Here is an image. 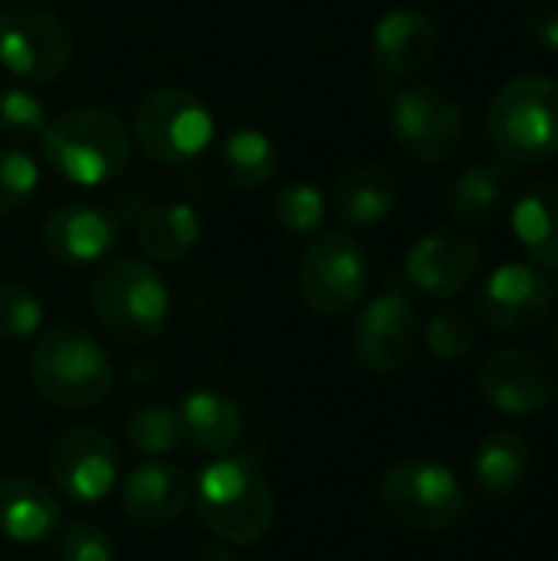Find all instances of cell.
<instances>
[{"label":"cell","instance_id":"obj_31","mask_svg":"<svg viewBox=\"0 0 558 561\" xmlns=\"http://www.w3.org/2000/svg\"><path fill=\"white\" fill-rule=\"evenodd\" d=\"M477 345V329L474 319L460 309H441L431 322H428V348L444 358V362H457L464 355H470Z\"/></svg>","mask_w":558,"mask_h":561},{"label":"cell","instance_id":"obj_21","mask_svg":"<svg viewBox=\"0 0 558 561\" xmlns=\"http://www.w3.org/2000/svg\"><path fill=\"white\" fill-rule=\"evenodd\" d=\"M529 463H533V454L520 434L490 431L474 454V483L487 500L503 503L523 490L529 477Z\"/></svg>","mask_w":558,"mask_h":561},{"label":"cell","instance_id":"obj_25","mask_svg":"<svg viewBox=\"0 0 558 561\" xmlns=\"http://www.w3.org/2000/svg\"><path fill=\"white\" fill-rule=\"evenodd\" d=\"M510 181V168L503 164H470L454 178L447 207L464 224H490L506 204Z\"/></svg>","mask_w":558,"mask_h":561},{"label":"cell","instance_id":"obj_32","mask_svg":"<svg viewBox=\"0 0 558 561\" xmlns=\"http://www.w3.org/2000/svg\"><path fill=\"white\" fill-rule=\"evenodd\" d=\"M36 181H39V171L23 151L0 148V217L13 214L36 191Z\"/></svg>","mask_w":558,"mask_h":561},{"label":"cell","instance_id":"obj_7","mask_svg":"<svg viewBox=\"0 0 558 561\" xmlns=\"http://www.w3.org/2000/svg\"><path fill=\"white\" fill-rule=\"evenodd\" d=\"M138 148L164 164L197 158L214 138V115L207 102L187 89H158L135 112Z\"/></svg>","mask_w":558,"mask_h":561},{"label":"cell","instance_id":"obj_35","mask_svg":"<svg viewBox=\"0 0 558 561\" xmlns=\"http://www.w3.org/2000/svg\"><path fill=\"white\" fill-rule=\"evenodd\" d=\"M145 210H148V201H145V194H141V191H125V194H118V197H115V204L109 207V214H112V220H115L118 227L141 220V214H145Z\"/></svg>","mask_w":558,"mask_h":561},{"label":"cell","instance_id":"obj_37","mask_svg":"<svg viewBox=\"0 0 558 561\" xmlns=\"http://www.w3.org/2000/svg\"><path fill=\"white\" fill-rule=\"evenodd\" d=\"M549 345H553V352L558 355V312L553 316V322H549Z\"/></svg>","mask_w":558,"mask_h":561},{"label":"cell","instance_id":"obj_2","mask_svg":"<svg viewBox=\"0 0 558 561\" xmlns=\"http://www.w3.org/2000/svg\"><path fill=\"white\" fill-rule=\"evenodd\" d=\"M43 154L49 168L79 187H99L115 181L132 161V131L128 125L99 105H79L62 112L46 125Z\"/></svg>","mask_w":558,"mask_h":561},{"label":"cell","instance_id":"obj_19","mask_svg":"<svg viewBox=\"0 0 558 561\" xmlns=\"http://www.w3.org/2000/svg\"><path fill=\"white\" fill-rule=\"evenodd\" d=\"M62 510L43 483L30 477L0 480V533L10 542H46L56 536Z\"/></svg>","mask_w":558,"mask_h":561},{"label":"cell","instance_id":"obj_4","mask_svg":"<svg viewBox=\"0 0 558 561\" xmlns=\"http://www.w3.org/2000/svg\"><path fill=\"white\" fill-rule=\"evenodd\" d=\"M487 138L516 168L558 158V82L549 76H516L490 102Z\"/></svg>","mask_w":558,"mask_h":561},{"label":"cell","instance_id":"obj_34","mask_svg":"<svg viewBox=\"0 0 558 561\" xmlns=\"http://www.w3.org/2000/svg\"><path fill=\"white\" fill-rule=\"evenodd\" d=\"M526 26L539 46L558 53V0H533L526 7Z\"/></svg>","mask_w":558,"mask_h":561},{"label":"cell","instance_id":"obj_1","mask_svg":"<svg viewBox=\"0 0 558 561\" xmlns=\"http://www.w3.org/2000/svg\"><path fill=\"white\" fill-rule=\"evenodd\" d=\"M191 503L207 533L234 546L260 542L276 519L266 473L247 457H217L191 483Z\"/></svg>","mask_w":558,"mask_h":561},{"label":"cell","instance_id":"obj_3","mask_svg":"<svg viewBox=\"0 0 558 561\" xmlns=\"http://www.w3.org/2000/svg\"><path fill=\"white\" fill-rule=\"evenodd\" d=\"M36 394L66 411H86L109 398L115 371L102 342L82 325L49 329L30 355Z\"/></svg>","mask_w":558,"mask_h":561},{"label":"cell","instance_id":"obj_12","mask_svg":"<svg viewBox=\"0 0 558 561\" xmlns=\"http://www.w3.org/2000/svg\"><path fill=\"white\" fill-rule=\"evenodd\" d=\"M53 486L82 506L109 496L118 477V447L95 427H76L62 434L49 454Z\"/></svg>","mask_w":558,"mask_h":561},{"label":"cell","instance_id":"obj_23","mask_svg":"<svg viewBox=\"0 0 558 561\" xmlns=\"http://www.w3.org/2000/svg\"><path fill=\"white\" fill-rule=\"evenodd\" d=\"M395 204H398V184L378 164H365V168L349 171L335 184V194H332L335 214L352 227L382 224L395 210Z\"/></svg>","mask_w":558,"mask_h":561},{"label":"cell","instance_id":"obj_10","mask_svg":"<svg viewBox=\"0 0 558 561\" xmlns=\"http://www.w3.org/2000/svg\"><path fill=\"white\" fill-rule=\"evenodd\" d=\"M372 266L365 250L345 233H322L309 243L299 263V293L319 316L349 312L368 289Z\"/></svg>","mask_w":558,"mask_h":561},{"label":"cell","instance_id":"obj_15","mask_svg":"<svg viewBox=\"0 0 558 561\" xmlns=\"http://www.w3.org/2000/svg\"><path fill=\"white\" fill-rule=\"evenodd\" d=\"M480 266V247L464 230H431L408 253V279L414 289L434 299L457 296Z\"/></svg>","mask_w":558,"mask_h":561},{"label":"cell","instance_id":"obj_8","mask_svg":"<svg viewBox=\"0 0 558 561\" xmlns=\"http://www.w3.org/2000/svg\"><path fill=\"white\" fill-rule=\"evenodd\" d=\"M391 138L405 154L424 164L451 161L467 138V122L457 102L434 85H411L391 99Z\"/></svg>","mask_w":558,"mask_h":561},{"label":"cell","instance_id":"obj_27","mask_svg":"<svg viewBox=\"0 0 558 561\" xmlns=\"http://www.w3.org/2000/svg\"><path fill=\"white\" fill-rule=\"evenodd\" d=\"M125 434H128V444L141 450L145 457H164L184 444L181 414L161 401L138 404L125 421Z\"/></svg>","mask_w":558,"mask_h":561},{"label":"cell","instance_id":"obj_5","mask_svg":"<svg viewBox=\"0 0 558 561\" xmlns=\"http://www.w3.org/2000/svg\"><path fill=\"white\" fill-rule=\"evenodd\" d=\"M168 286L135 256H118L92 279V312L99 325L122 345H148L168 325Z\"/></svg>","mask_w":558,"mask_h":561},{"label":"cell","instance_id":"obj_28","mask_svg":"<svg viewBox=\"0 0 558 561\" xmlns=\"http://www.w3.org/2000/svg\"><path fill=\"white\" fill-rule=\"evenodd\" d=\"M273 214H276L283 230H289V233H312V230H319V224L326 217V197L309 181H296V184H286L276 194Z\"/></svg>","mask_w":558,"mask_h":561},{"label":"cell","instance_id":"obj_13","mask_svg":"<svg viewBox=\"0 0 558 561\" xmlns=\"http://www.w3.org/2000/svg\"><path fill=\"white\" fill-rule=\"evenodd\" d=\"M480 391L497 411L510 417H533L556 401L558 381L549 362L539 355L526 348H503L480 365Z\"/></svg>","mask_w":558,"mask_h":561},{"label":"cell","instance_id":"obj_6","mask_svg":"<svg viewBox=\"0 0 558 561\" xmlns=\"http://www.w3.org/2000/svg\"><path fill=\"white\" fill-rule=\"evenodd\" d=\"M382 510L418 533H444L467 519L470 496L464 483L441 463L401 460L382 477Z\"/></svg>","mask_w":558,"mask_h":561},{"label":"cell","instance_id":"obj_29","mask_svg":"<svg viewBox=\"0 0 558 561\" xmlns=\"http://www.w3.org/2000/svg\"><path fill=\"white\" fill-rule=\"evenodd\" d=\"M46 108L30 89H3L0 92V131L13 141H33L46 131Z\"/></svg>","mask_w":558,"mask_h":561},{"label":"cell","instance_id":"obj_22","mask_svg":"<svg viewBox=\"0 0 558 561\" xmlns=\"http://www.w3.org/2000/svg\"><path fill=\"white\" fill-rule=\"evenodd\" d=\"M513 230L539 270L558 273V184H529L516 197Z\"/></svg>","mask_w":558,"mask_h":561},{"label":"cell","instance_id":"obj_16","mask_svg":"<svg viewBox=\"0 0 558 561\" xmlns=\"http://www.w3.org/2000/svg\"><path fill=\"white\" fill-rule=\"evenodd\" d=\"M437 56V26L421 10H391L375 23L372 59L382 76L408 79L424 72Z\"/></svg>","mask_w":558,"mask_h":561},{"label":"cell","instance_id":"obj_14","mask_svg":"<svg viewBox=\"0 0 558 561\" xmlns=\"http://www.w3.org/2000/svg\"><path fill=\"white\" fill-rule=\"evenodd\" d=\"M418 348V312L401 293H385L355 322V355L375 375L401 371Z\"/></svg>","mask_w":558,"mask_h":561},{"label":"cell","instance_id":"obj_36","mask_svg":"<svg viewBox=\"0 0 558 561\" xmlns=\"http://www.w3.org/2000/svg\"><path fill=\"white\" fill-rule=\"evenodd\" d=\"M194 561H237L224 546H214V542H207L197 556H194Z\"/></svg>","mask_w":558,"mask_h":561},{"label":"cell","instance_id":"obj_9","mask_svg":"<svg viewBox=\"0 0 558 561\" xmlns=\"http://www.w3.org/2000/svg\"><path fill=\"white\" fill-rule=\"evenodd\" d=\"M0 66L16 79L53 82L72 66V36L66 23L30 3L0 10Z\"/></svg>","mask_w":558,"mask_h":561},{"label":"cell","instance_id":"obj_30","mask_svg":"<svg viewBox=\"0 0 558 561\" xmlns=\"http://www.w3.org/2000/svg\"><path fill=\"white\" fill-rule=\"evenodd\" d=\"M43 322L39 299L20 283H0V342L30 339Z\"/></svg>","mask_w":558,"mask_h":561},{"label":"cell","instance_id":"obj_11","mask_svg":"<svg viewBox=\"0 0 558 561\" xmlns=\"http://www.w3.org/2000/svg\"><path fill=\"white\" fill-rule=\"evenodd\" d=\"M556 279L526 263L497 266L477 293L480 319L500 335H520L543 325L556 302Z\"/></svg>","mask_w":558,"mask_h":561},{"label":"cell","instance_id":"obj_20","mask_svg":"<svg viewBox=\"0 0 558 561\" xmlns=\"http://www.w3.org/2000/svg\"><path fill=\"white\" fill-rule=\"evenodd\" d=\"M178 414L184 427V444L201 454H227L243 437L240 408L214 388L191 391Z\"/></svg>","mask_w":558,"mask_h":561},{"label":"cell","instance_id":"obj_24","mask_svg":"<svg viewBox=\"0 0 558 561\" xmlns=\"http://www.w3.org/2000/svg\"><path fill=\"white\" fill-rule=\"evenodd\" d=\"M201 240V220L187 204H148L138 220V247L151 263H181Z\"/></svg>","mask_w":558,"mask_h":561},{"label":"cell","instance_id":"obj_17","mask_svg":"<svg viewBox=\"0 0 558 561\" xmlns=\"http://www.w3.org/2000/svg\"><path fill=\"white\" fill-rule=\"evenodd\" d=\"M118 230L122 227L112 220V214L92 204H66L46 217L43 247L62 266H89L115 247Z\"/></svg>","mask_w":558,"mask_h":561},{"label":"cell","instance_id":"obj_33","mask_svg":"<svg viewBox=\"0 0 558 561\" xmlns=\"http://www.w3.org/2000/svg\"><path fill=\"white\" fill-rule=\"evenodd\" d=\"M59 561H115L112 536L95 523H76L59 536Z\"/></svg>","mask_w":558,"mask_h":561},{"label":"cell","instance_id":"obj_18","mask_svg":"<svg viewBox=\"0 0 558 561\" xmlns=\"http://www.w3.org/2000/svg\"><path fill=\"white\" fill-rule=\"evenodd\" d=\"M191 506V480L168 460H141L122 483V510L148 529L174 523Z\"/></svg>","mask_w":558,"mask_h":561},{"label":"cell","instance_id":"obj_26","mask_svg":"<svg viewBox=\"0 0 558 561\" xmlns=\"http://www.w3.org/2000/svg\"><path fill=\"white\" fill-rule=\"evenodd\" d=\"M217 164H220V171H224V178L230 184L253 191V187H263V184L273 181V174H276V148L263 131L240 128L220 145Z\"/></svg>","mask_w":558,"mask_h":561}]
</instances>
